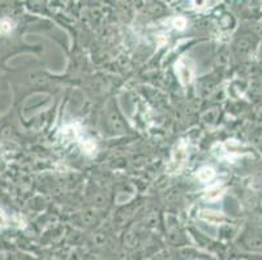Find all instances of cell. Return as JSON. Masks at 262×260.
I'll return each instance as SVG.
<instances>
[{
    "mask_svg": "<svg viewBox=\"0 0 262 260\" xmlns=\"http://www.w3.org/2000/svg\"><path fill=\"white\" fill-rule=\"evenodd\" d=\"M188 159V149L187 145H185L184 140L176 145L175 150L172 152V159H171L170 164H168L167 169L168 173L173 175V173H179V172L182 171L184 168L185 163H187Z\"/></svg>",
    "mask_w": 262,
    "mask_h": 260,
    "instance_id": "1",
    "label": "cell"
},
{
    "mask_svg": "<svg viewBox=\"0 0 262 260\" xmlns=\"http://www.w3.org/2000/svg\"><path fill=\"white\" fill-rule=\"evenodd\" d=\"M175 70L179 81L183 85H188V83L192 82L193 76H194V64H193L189 57H180L175 65Z\"/></svg>",
    "mask_w": 262,
    "mask_h": 260,
    "instance_id": "2",
    "label": "cell"
},
{
    "mask_svg": "<svg viewBox=\"0 0 262 260\" xmlns=\"http://www.w3.org/2000/svg\"><path fill=\"white\" fill-rule=\"evenodd\" d=\"M214 176H215V172H214V169L211 167H202L197 172V177L202 182H209V181L213 180Z\"/></svg>",
    "mask_w": 262,
    "mask_h": 260,
    "instance_id": "3",
    "label": "cell"
},
{
    "mask_svg": "<svg viewBox=\"0 0 262 260\" xmlns=\"http://www.w3.org/2000/svg\"><path fill=\"white\" fill-rule=\"evenodd\" d=\"M200 218H201L202 220L208 221V223L211 224H219L222 221V216H221V215L211 211H202L201 214H200Z\"/></svg>",
    "mask_w": 262,
    "mask_h": 260,
    "instance_id": "4",
    "label": "cell"
},
{
    "mask_svg": "<svg viewBox=\"0 0 262 260\" xmlns=\"http://www.w3.org/2000/svg\"><path fill=\"white\" fill-rule=\"evenodd\" d=\"M222 190L219 189V186H215V187H211L210 190H209L206 194H205V199L206 200H216L219 197H221V194H222Z\"/></svg>",
    "mask_w": 262,
    "mask_h": 260,
    "instance_id": "5",
    "label": "cell"
},
{
    "mask_svg": "<svg viewBox=\"0 0 262 260\" xmlns=\"http://www.w3.org/2000/svg\"><path fill=\"white\" fill-rule=\"evenodd\" d=\"M171 23H172V26L175 29H178V30H184L185 26H187V20H185L184 17H175L172 21H171Z\"/></svg>",
    "mask_w": 262,
    "mask_h": 260,
    "instance_id": "6",
    "label": "cell"
},
{
    "mask_svg": "<svg viewBox=\"0 0 262 260\" xmlns=\"http://www.w3.org/2000/svg\"><path fill=\"white\" fill-rule=\"evenodd\" d=\"M12 30V22L9 20H7V18H4V20L0 21V33H4V34H7V33H9Z\"/></svg>",
    "mask_w": 262,
    "mask_h": 260,
    "instance_id": "7",
    "label": "cell"
},
{
    "mask_svg": "<svg viewBox=\"0 0 262 260\" xmlns=\"http://www.w3.org/2000/svg\"><path fill=\"white\" fill-rule=\"evenodd\" d=\"M7 225V219H6V215L3 214V211L0 209V228H4Z\"/></svg>",
    "mask_w": 262,
    "mask_h": 260,
    "instance_id": "8",
    "label": "cell"
}]
</instances>
